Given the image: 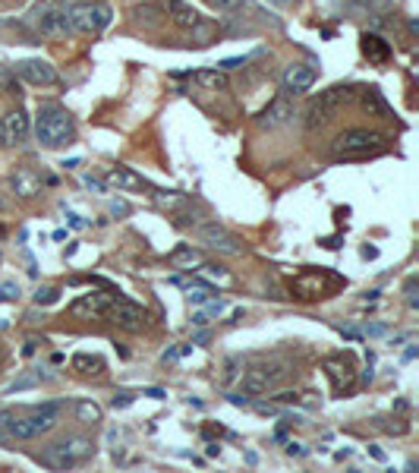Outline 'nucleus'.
I'll return each mask as SVG.
<instances>
[{
  "mask_svg": "<svg viewBox=\"0 0 419 473\" xmlns=\"http://www.w3.org/2000/svg\"><path fill=\"white\" fill-rule=\"evenodd\" d=\"M60 410H64L60 401L35 404V407L22 410V413H13V410H10V416H7L10 439H38V435L51 432L60 420Z\"/></svg>",
  "mask_w": 419,
  "mask_h": 473,
  "instance_id": "nucleus-1",
  "label": "nucleus"
},
{
  "mask_svg": "<svg viewBox=\"0 0 419 473\" xmlns=\"http://www.w3.org/2000/svg\"><path fill=\"white\" fill-rule=\"evenodd\" d=\"M35 136L45 149H64L76 139V120L60 104H41L38 120H35Z\"/></svg>",
  "mask_w": 419,
  "mask_h": 473,
  "instance_id": "nucleus-2",
  "label": "nucleus"
},
{
  "mask_svg": "<svg viewBox=\"0 0 419 473\" xmlns=\"http://www.w3.org/2000/svg\"><path fill=\"white\" fill-rule=\"evenodd\" d=\"M95 454V441L85 435H66V439L54 441L41 451V464H48L51 470H73V467L85 464Z\"/></svg>",
  "mask_w": 419,
  "mask_h": 473,
  "instance_id": "nucleus-3",
  "label": "nucleus"
},
{
  "mask_svg": "<svg viewBox=\"0 0 419 473\" xmlns=\"http://www.w3.org/2000/svg\"><path fill=\"white\" fill-rule=\"evenodd\" d=\"M353 95H356L353 85H331L325 92H318V98H312L309 107H306V130L315 132L325 123H331L337 117V111L353 101Z\"/></svg>",
  "mask_w": 419,
  "mask_h": 473,
  "instance_id": "nucleus-4",
  "label": "nucleus"
},
{
  "mask_svg": "<svg viewBox=\"0 0 419 473\" xmlns=\"http://www.w3.org/2000/svg\"><path fill=\"white\" fill-rule=\"evenodd\" d=\"M66 6L64 0H38L29 13V29L32 35L38 38H60V35H70V16H66Z\"/></svg>",
  "mask_w": 419,
  "mask_h": 473,
  "instance_id": "nucleus-5",
  "label": "nucleus"
},
{
  "mask_svg": "<svg viewBox=\"0 0 419 473\" xmlns=\"http://www.w3.org/2000/svg\"><path fill=\"white\" fill-rule=\"evenodd\" d=\"M290 363L287 359H262V363L249 366L240 376V388L243 395H265V391H274L290 378Z\"/></svg>",
  "mask_w": 419,
  "mask_h": 473,
  "instance_id": "nucleus-6",
  "label": "nucleus"
},
{
  "mask_svg": "<svg viewBox=\"0 0 419 473\" xmlns=\"http://www.w3.org/2000/svg\"><path fill=\"white\" fill-rule=\"evenodd\" d=\"M66 16H70V29L76 35H98L111 25L114 10L104 0H76L66 6Z\"/></svg>",
  "mask_w": 419,
  "mask_h": 473,
  "instance_id": "nucleus-7",
  "label": "nucleus"
},
{
  "mask_svg": "<svg viewBox=\"0 0 419 473\" xmlns=\"http://www.w3.org/2000/svg\"><path fill=\"white\" fill-rule=\"evenodd\" d=\"M385 149V136L375 130H343L341 136L331 142V155L337 161H350V158H369L375 151Z\"/></svg>",
  "mask_w": 419,
  "mask_h": 473,
  "instance_id": "nucleus-8",
  "label": "nucleus"
},
{
  "mask_svg": "<svg viewBox=\"0 0 419 473\" xmlns=\"http://www.w3.org/2000/svg\"><path fill=\"white\" fill-rule=\"evenodd\" d=\"M104 319L114 322L120 331H129V334H139L145 331L148 325H152V315H148L145 306H139V303L127 300V296L114 294L108 303V309H104Z\"/></svg>",
  "mask_w": 419,
  "mask_h": 473,
  "instance_id": "nucleus-9",
  "label": "nucleus"
},
{
  "mask_svg": "<svg viewBox=\"0 0 419 473\" xmlns=\"http://www.w3.org/2000/svg\"><path fill=\"white\" fill-rule=\"evenodd\" d=\"M334 284H341V277L328 275V271H318V268H303L293 277L290 294L299 296V300H315V296H328Z\"/></svg>",
  "mask_w": 419,
  "mask_h": 473,
  "instance_id": "nucleus-10",
  "label": "nucleus"
},
{
  "mask_svg": "<svg viewBox=\"0 0 419 473\" xmlns=\"http://www.w3.org/2000/svg\"><path fill=\"white\" fill-rule=\"evenodd\" d=\"M199 240H202L208 249H215L218 256H230V259H236V256H243L246 252V243H243L236 233H230L227 227H221V224H199Z\"/></svg>",
  "mask_w": 419,
  "mask_h": 473,
  "instance_id": "nucleus-11",
  "label": "nucleus"
},
{
  "mask_svg": "<svg viewBox=\"0 0 419 473\" xmlns=\"http://www.w3.org/2000/svg\"><path fill=\"white\" fill-rule=\"evenodd\" d=\"M325 376H328L331 388H334L337 395H347L356 385V359L350 357V353H331V357L325 359Z\"/></svg>",
  "mask_w": 419,
  "mask_h": 473,
  "instance_id": "nucleus-12",
  "label": "nucleus"
},
{
  "mask_svg": "<svg viewBox=\"0 0 419 473\" xmlns=\"http://www.w3.org/2000/svg\"><path fill=\"white\" fill-rule=\"evenodd\" d=\"M13 73L20 76L22 82H29V85H38V88H51L60 82V73L51 67L48 60H41V57H32V60H20L13 67Z\"/></svg>",
  "mask_w": 419,
  "mask_h": 473,
  "instance_id": "nucleus-13",
  "label": "nucleus"
},
{
  "mask_svg": "<svg viewBox=\"0 0 419 473\" xmlns=\"http://www.w3.org/2000/svg\"><path fill=\"white\" fill-rule=\"evenodd\" d=\"M111 290H89V294H83L79 300H73L70 313L76 315V319H104V309H108L111 303Z\"/></svg>",
  "mask_w": 419,
  "mask_h": 473,
  "instance_id": "nucleus-14",
  "label": "nucleus"
},
{
  "mask_svg": "<svg viewBox=\"0 0 419 473\" xmlns=\"http://www.w3.org/2000/svg\"><path fill=\"white\" fill-rule=\"evenodd\" d=\"M280 85H284V95H303L315 85V67L309 63H290L280 76Z\"/></svg>",
  "mask_w": 419,
  "mask_h": 473,
  "instance_id": "nucleus-15",
  "label": "nucleus"
},
{
  "mask_svg": "<svg viewBox=\"0 0 419 473\" xmlns=\"http://www.w3.org/2000/svg\"><path fill=\"white\" fill-rule=\"evenodd\" d=\"M290 117H293L290 95H278V98H274L271 104H268V107H262V111H259L255 123H259L262 130H278V126H284Z\"/></svg>",
  "mask_w": 419,
  "mask_h": 473,
  "instance_id": "nucleus-16",
  "label": "nucleus"
},
{
  "mask_svg": "<svg viewBox=\"0 0 419 473\" xmlns=\"http://www.w3.org/2000/svg\"><path fill=\"white\" fill-rule=\"evenodd\" d=\"M0 139H3V145H22L29 139V114L22 111V107H16V111H10L7 117H3V123H0Z\"/></svg>",
  "mask_w": 419,
  "mask_h": 473,
  "instance_id": "nucleus-17",
  "label": "nucleus"
},
{
  "mask_svg": "<svg viewBox=\"0 0 419 473\" xmlns=\"http://www.w3.org/2000/svg\"><path fill=\"white\" fill-rule=\"evenodd\" d=\"M104 183L117 186L120 193H142V189H152L145 177H139L133 167H127V164H117V167H111L108 170V180H104Z\"/></svg>",
  "mask_w": 419,
  "mask_h": 473,
  "instance_id": "nucleus-18",
  "label": "nucleus"
},
{
  "mask_svg": "<svg viewBox=\"0 0 419 473\" xmlns=\"http://www.w3.org/2000/svg\"><path fill=\"white\" fill-rule=\"evenodd\" d=\"M360 50H362V57H366L369 63H375V67H385V63L391 60V44H388L381 35H375V32H362L360 35Z\"/></svg>",
  "mask_w": 419,
  "mask_h": 473,
  "instance_id": "nucleus-19",
  "label": "nucleus"
},
{
  "mask_svg": "<svg viewBox=\"0 0 419 473\" xmlns=\"http://www.w3.org/2000/svg\"><path fill=\"white\" fill-rule=\"evenodd\" d=\"M10 186H13V193L20 196V199H35V196H41L45 180H41L32 167H20L13 177H10Z\"/></svg>",
  "mask_w": 419,
  "mask_h": 473,
  "instance_id": "nucleus-20",
  "label": "nucleus"
},
{
  "mask_svg": "<svg viewBox=\"0 0 419 473\" xmlns=\"http://www.w3.org/2000/svg\"><path fill=\"white\" fill-rule=\"evenodd\" d=\"M164 16L171 19L173 25H180V29H186L190 32L192 25H199L202 22V13L196 10V6H190L186 0H167V6H164Z\"/></svg>",
  "mask_w": 419,
  "mask_h": 473,
  "instance_id": "nucleus-21",
  "label": "nucleus"
},
{
  "mask_svg": "<svg viewBox=\"0 0 419 473\" xmlns=\"http://www.w3.org/2000/svg\"><path fill=\"white\" fill-rule=\"evenodd\" d=\"M155 205L161 208V212H171V214H180L183 208L192 205V199L186 193H177V189H155L152 193Z\"/></svg>",
  "mask_w": 419,
  "mask_h": 473,
  "instance_id": "nucleus-22",
  "label": "nucleus"
},
{
  "mask_svg": "<svg viewBox=\"0 0 419 473\" xmlns=\"http://www.w3.org/2000/svg\"><path fill=\"white\" fill-rule=\"evenodd\" d=\"M186 79H192L196 85L208 88V92H224L227 88V73L224 69H196V73H186Z\"/></svg>",
  "mask_w": 419,
  "mask_h": 473,
  "instance_id": "nucleus-23",
  "label": "nucleus"
},
{
  "mask_svg": "<svg viewBox=\"0 0 419 473\" xmlns=\"http://www.w3.org/2000/svg\"><path fill=\"white\" fill-rule=\"evenodd\" d=\"M70 363L79 376H104V369H108L104 357H98V353H76Z\"/></svg>",
  "mask_w": 419,
  "mask_h": 473,
  "instance_id": "nucleus-24",
  "label": "nucleus"
},
{
  "mask_svg": "<svg viewBox=\"0 0 419 473\" xmlns=\"http://www.w3.org/2000/svg\"><path fill=\"white\" fill-rule=\"evenodd\" d=\"M167 262H171L173 268H192V265H202V252H199L196 246L183 243V246H177V249L167 256Z\"/></svg>",
  "mask_w": 419,
  "mask_h": 473,
  "instance_id": "nucleus-25",
  "label": "nucleus"
},
{
  "mask_svg": "<svg viewBox=\"0 0 419 473\" xmlns=\"http://www.w3.org/2000/svg\"><path fill=\"white\" fill-rule=\"evenodd\" d=\"M186 300H190L192 306H205L208 300H218V290L205 281H190L186 284Z\"/></svg>",
  "mask_w": 419,
  "mask_h": 473,
  "instance_id": "nucleus-26",
  "label": "nucleus"
},
{
  "mask_svg": "<svg viewBox=\"0 0 419 473\" xmlns=\"http://www.w3.org/2000/svg\"><path fill=\"white\" fill-rule=\"evenodd\" d=\"M362 107H366L369 114H375V117H391V107H388V101L381 98L378 88H362Z\"/></svg>",
  "mask_w": 419,
  "mask_h": 473,
  "instance_id": "nucleus-27",
  "label": "nucleus"
},
{
  "mask_svg": "<svg viewBox=\"0 0 419 473\" xmlns=\"http://www.w3.org/2000/svg\"><path fill=\"white\" fill-rule=\"evenodd\" d=\"M76 420L85 423V426H98L104 420V413L95 401H76Z\"/></svg>",
  "mask_w": 419,
  "mask_h": 473,
  "instance_id": "nucleus-28",
  "label": "nucleus"
},
{
  "mask_svg": "<svg viewBox=\"0 0 419 473\" xmlns=\"http://www.w3.org/2000/svg\"><path fill=\"white\" fill-rule=\"evenodd\" d=\"M224 313V300H208V309H199L196 315H192V325L196 328H205L215 315H221Z\"/></svg>",
  "mask_w": 419,
  "mask_h": 473,
  "instance_id": "nucleus-29",
  "label": "nucleus"
},
{
  "mask_svg": "<svg viewBox=\"0 0 419 473\" xmlns=\"http://www.w3.org/2000/svg\"><path fill=\"white\" fill-rule=\"evenodd\" d=\"M243 369H246V363H243V357H227V363H224V385H234L236 378L243 376Z\"/></svg>",
  "mask_w": 419,
  "mask_h": 473,
  "instance_id": "nucleus-30",
  "label": "nucleus"
},
{
  "mask_svg": "<svg viewBox=\"0 0 419 473\" xmlns=\"http://www.w3.org/2000/svg\"><path fill=\"white\" fill-rule=\"evenodd\" d=\"M161 13H164V6H139V10H136V16H139V22L142 25H148V29H155V25L161 22Z\"/></svg>",
  "mask_w": 419,
  "mask_h": 473,
  "instance_id": "nucleus-31",
  "label": "nucleus"
},
{
  "mask_svg": "<svg viewBox=\"0 0 419 473\" xmlns=\"http://www.w3.org/2000/svg\"><path fill=\"white\" fill-rule=\"evenodd\" d=\"M404 300H406V306H410V309L419 306V281H416V275L406 277V284H404Z\"/></svg>",
  "mask_w": 419,
  "mask_h": 473,
  "instance_id": "nucleus-32",
  "label": "nucleus"
},
{
  "mask_svg": "<svg viewBox=\"0 0 419 473\" xmlns=\"http://www.w3.org/2000/svg\"><path fill=\"white\" fill-rule=\"evenodd\" d=\"M57 300H60L57 287H38L35 290V303H38V306H51V303H57Z\"/></svg>",
  "mask_w": 419,
  "mask_h": 473,
  "instance_id": "nucleus-33",
  "label": "nucleus"
},
{
  "mask_svg": "<svg viewBox=\"0 0 419 473\" xmlns=\"http://www.w3.org/2000/svg\"><path fill=\"white\" fill-rule=\"evenodd\" d=\"M13 300H20V284L3 281L0 284V303H13Z\"/></svg>",
  "mask_w": 419,
  "mask_h": 473,
  "instance_id": "nucleus-34",
  "label": "nucleus"
},
{
  "mask_svg": "<svg viewBox=\"0 0 419 473\" xmlns=\"http://www.w3.org/2000/svg\"><path fill=\"white\" fill-rule=\"evenodd\" d=\"M347 4L353 6V10H369V13H372V10H381L388 0H347Z\"/></svg>",
  "mask_w": 419,
  "mask_h": 473,
  "instance_id": "nucleus-35",
  "label": "nucleus"
},
{
  "mask_svg": "<svg viewBox=\"0 0 419 473\" xmlns=\"http://www.w3.org/2000/svg\"><path fill=\"white\" fill-rule=\"evenodd\" d=\"M83 183H85L89 189H95V193H108V183H104L101 177H95V174H85Z\"/></svg>",
  "mask_w": 419,
  "mask_h": 473,
  "instance_id": "nucleus-36",
  "label": "nucleus"
},
{
  "mask_svg": "<svg viewBox=\"0 0 419 473\" xmlns=\"http://www.w3.org/2000/svg\"><path fill=\"white\" fill-rule=\"evenodd\" d=\"M129 212H133V208H129L127 199H114V202H111V214H114V218H127Z\"/></svg>",
  "mask_w": 419,
  "mask_h": 473,
  "instance_id": "nucleus-37",
  "label": "nucleus"
},
{
  "mask_svg": "<svg viewBox=\"0 0 419 473\" xmlns=\"http://www.w3.org/2000/svg\"><path fill=\"white\" fill-rule=\"evenodd\" d=\"M7 416H10V410H0V445L3 448H10V432H7Z\"/></svg>",
  "mask_w": 419,
  "mask_h": 473,
  "instance_id": "nucleus-38",
  "label": "nucleus"
},
{
  "mask_svg": "<svg viewBox=\"0 0 419 473\" xmlns=\"http://www.w3.org/2000/svg\"><path fill=\"white\" fill-rule=\"evenodd\" d=\"M211 4H215L218 10H227V13H234V10H240V6H246L249 0H211Z\"/></svg>",
  "mask_w": 419,
  "mask_h": 473,
  "instance_id": "nucleus-39",
  "label": "nucleus"
},
{
  "mask_svg": "<svg viewBox=\"0 0 419 473\" xmlns=\"http://www.w3.org/2000/svg\"><path fill=\"white\" fill-rule=\"evenodd\" d=\"M253 407L259 410V413H268V416H274V413H278V407H274V404H265V401H255Z\"/></svg>",
  "mask_w": 419,
  "mask_h": 473,
  "instance_id": "nucleus-40",
  "label": "nucleus"
},
{
  "mask_svg": "<svg viewBox=\"0 0 419 473\" xmlns=\"http://www.w3.org/2000/svg\"><path fill=\"white\" fill-rule=\"evenodd\" d=\"M202 268H208V275L221 277V281H227V277H230V275H227V271H224V268H218V265H205V262H202Z\"/></svg>",
  "mask_w": 419,
  "mask_h": 473,
  "instance_id": "nucleus-41",
  "label": "nucleus"
},
{
  "mask_svg": "<svg viewBox=\"0 0 419 473\" xmlns=\"http://www.w3.org/2000/svg\"><path fill=\"white\" fill-rule=\"evenodd\" d=\"M129 404H133V395H129V391H123L120 397H114V407H129Z\"/></svg>",
  "mask_w": 419,
  "mask_h": 473,
  "instance_id": "nucleus-42",
  "label": "nucleus"
},
{
  "mask_svg": "<svg viewBox=\"0 0 419 473\" xmlns=\"http://www.w3.org/2000/svg\"><path fill=\"white\" fill-rule=\"evenodd\" d=\"M287 454H290V458H306V448L303 445H293V441H290V445H287Z\"/></svg>",
  "mask_w": 419,
  "mask_h": 473,
  "instance_id": "nucleus-43",
  "label": "nucleus"
},
{
  "mask_svg": "<svg viewBox=\"0 0 419 473\" xmlns=\"http://www.w3.org/2000/svg\"><path fill=\"white\" fill-rule=\"evenodd\" d=\"M66 218H70V224H73V227H76V231H83V227H85V221H83V218H79V214H66Z\"/></svg>",
  "mask_w": 419,
  "mask_h": 473,
  "instance_id": "nucleus-44",
  "label": "nucleus"
},
{
  "mask_svg": "<svg viewBox=\"0 0 419 473\" xmlns=\"http://www.w3.org/2000/svg\"><path fill=\"white\" fill-rule=\"evenodd\" d=\"M227 401H230V404H236V407H246V404H249L246 397H240V395H227Z\"/></svg>",
  "mask_w": 419,
  "mask_h": 473,
  "instance_id": "nucleus-45",
  "label": "nucleus"
},
{
  "mask_svg": "<svg viewBox=\"0 0 419 473\" xmlns=\"http://www.w3.org/2000/svg\"><path fill=\"white\" fill-rule=\"evenodd\" d=\"M378 256V249H375V246H362V259H375Z\"/></svg>",
  "mask_w": 419,
  "mask_h": 473,
  "instance_id": "nucleus-46",
  "label": "nucleus"
},
{
  "mask_svg": "<svg viewBox=\"0 0 419 473\" xmlns=\"http://www.w3.org/2000/svg\"><path fill=\"white\" fill-rule=\"evenodd\" d=\"M145 395H148V397H155V401H161V397H167V395H164V391H161V388H148Z\"/></svg>",
  "mask_w": 419,
  "mask_h": 473,
  "instance_id": "nucleus-47",
  "label": "nucleus"
},
{
  "mask_svg": "<svg viewBox=\"0 0 419 473\" xmlns=\"http://www.w3.org/2000/svg\"><path fill=\"white\" fill-rule=\"evenodd\" d=\"M274 6H290V4H297V0H271Z\"/></svg>",
  "mask_w": 419,
  "mask_h": 473,
  "instance_id": "nucleus-48",
  "label": "nucleus"
},
{
  "mask_svg": "<svg viewBox=\"0 0 419 473\" xmlns=\"http://www.w3.org/2000/svg\"><path fill=\"white\" fill-rule=\"evenodd\" d=\"M0 237H3V224H0Z\"/></svg>",
  "mask_w": 419,
  "mask_h": 473,
  "instance_id": "nucleus-49",
  "label": "nucleus"
},
{
  "mask_svg": "<svg viewBox=\"0 0 419 473\" xmlns=\"http://www.w3.org/2000/svg\"><path fill=\"white\" fill-rule=\"evenodd\" d=\"M0 208H3V205H0Z\"/></svg>",
  "mask_w": 419,
  "mask_h": 473,
  "instance_id": "nucleus-50",
  "label": "nucleus"
}]
</instances>
